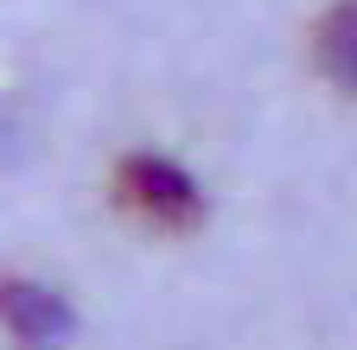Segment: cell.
Wrapping results in <instances>:
<instances>
[{"instance_id": "obj_1", "label": "cell", "mask_w": 357, "mask_h": 350, "mask_svg": "<svg viewBox=\"0 0 357 350\" xmlns=\"http://www.w3.org/2000/svg\"><path fill=\"white\" fill-rule=\"evenodd\" d=\"M115 191L134 216H147L153 230H198L204 223V191L178 159L166 153H128L115 172Z\"/></svg>"}, {"instance_id": "obj_2", "label": "cell", "mask_w": 357, "mask_h": 350, "mask_svg": "<svg viewBox=\"0 0 357 350\" xmlns=\"http://www.w3.org/2000/svg\"><path fill=\"white\" fill-rule=\"evenodd\" d=\"M0 325H7L26 350H64L77 331V312L58 287L38 280H0Z\"/></svg>"}, {"instance_id": "obj_3", "label": "cell", "mask_w": 357, "mask_h": 350, "mask_svg": "<svg viewBox=\"0 0 357 350\" xmlns=\"http://www.w3.org/2000/svg\"><path fill=\"white\" fill-rule=\"evenodd\" d=\"M312 51H319V70L338 90L357 96V0H338V7L312 26Z\"/></svg>"}]
</instances>
